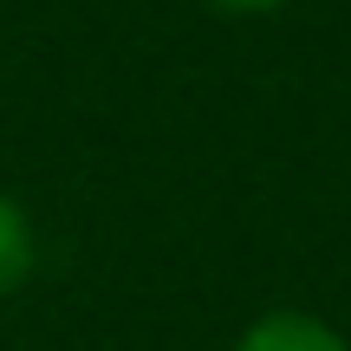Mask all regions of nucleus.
Returning <instances> with one entry per match:
<instances>
[{"label": "nucleus", "mask_w": 351, "mask_h": 351, "mask_svg": "<svg viewBox=\"0 0 351 351\" xmlns=\"http://www.w3.org/2000/svg\"><path fill=\"white\" fill-rule=\"evenodd\" d=\"M228 351H351V339L313 306H267L241 326Z\"/></svg>", "instance_id": "nucleus-1"}, {"label": "nucleus", "mask_w": 351, "mask_h": 351, "mask_svg": "<svg viewBox=\"0 0 351 351\" xmlns=\"http://www.w3.org/2000/svg\"><path fill=\"white\" fill-rule=\"evenodd\" d=\"M33 267H39V228H33V208H26L20 195H7V189H0V306H7L26 280H33Z\"/></svg>", "instance_id": "nucleus-2"}, {"label": "nucleus", "mask_w": 351, "mask_h": 351, "mask_svg": "<svg viewBox=\"0 0 351 351\" xmlns=\"http://www.w3.org/2000/svg\"><path fill=\"white\" fill-rule=\"evenodd\" d=\"M202 7L234 13V20H261V13H280V7H293V0H202Z\"/></svg>", "instance_id": "nucleus-3"}]
</instances>
